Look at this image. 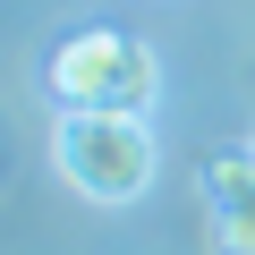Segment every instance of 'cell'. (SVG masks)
Wrapping results in <instances>:
<instances>
[{
    "label": "cell",
    "instance_id": "obj_3",
    "mask_svg": "<svg viewBox=\"0 0 255 255\" xmlns=\"http://www.w3.org/2000/svg\"><path fill=\"white\" fill-rule=\"evenodd\" d=\"M204 213L230 255H255V153H213L204 162Z\"/></svg>",
    "mask_w": 255,
    "mask_h": 255
},
{
    "label": "cell",
    "instance_id": "obj_4",
    "mask_svg": "<svg viewBox=\"0 0 255 255\" xmlns=\"http://www.w3.org/2000/svg\"><path fill=\"white\" fill-rule=\"evenodd\" d=\"M221 255H230V247H221Z\"/></svg>",
    "mask_w": 255,
    "mask_h": 255
},
{
    "label": "cell",
    "instance_id": "obj_2",
    "mask_svg": "<svg viewBox=\"0 0 255 255\" xmlns=\"http://www.w3.org/2000/svg\"><path fill=\"white\" fill-rule=\"evenodd\" d=\"M43 77H51V102H68V111H153V94H162V60L111 26L68 34Z\"/></svg>",
    "mask_w": 255,
    "mask_h": 255
},
{
    "label": "cell",
    "instance_id": "obj_1",
    "mask_svg": "<svg viewBox=\"0 0 255 255\" xmlns=\"http://www.w3.org/2000/svg\"><path fill=\"white\" fill-rule=\"evenodd\" d=\"M51 170L94 196V204H136L162 170V145H153V128L145 111H68L51 119Z\"/></svg>",
    "mask_w": 255,
    "mask_h": 255
}]
</instances>
